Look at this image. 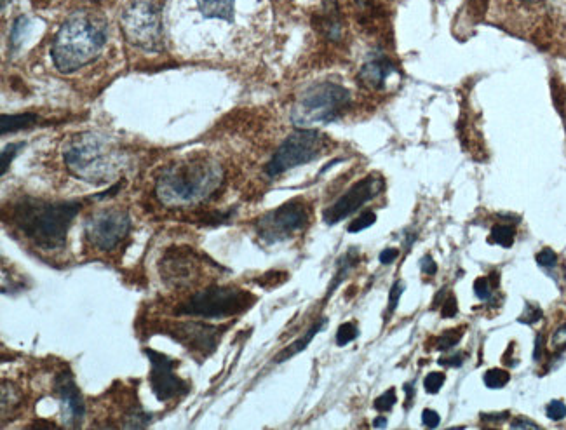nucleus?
<instances>
[{"label":"nucleus","instance_id":"obj_1","mask_svg":"<svg viewBox=\"0 0 566 430\" xmlns=\"http://www.w3.org/2000/svg\"><path fill=\"white\" fill-rule=\"evenodd\" d=\"M222 183L223 169L218 161L194 155L164 169L155 182V194L166 206H192L209 199Z\"/></svg>","mask_w":566,"mask_h":430},{"label":"nucleus","instance_id":"obj_2","mask_svg":"<svg viewBox=\"0 0 566 430\" xmlns=\"http://www.w3.org/2000/svg\"><path fill=\"white\" fill-rule=\"evenodd\" d=\"M82 204L79 201H41L27 197L13 208V222L37 248L54 251L65 246L68 229Z\"/></svg>","mask_w":566,"mask_h":430},{"label":"nucleus","instance_id":"obj_3","mask_svg":"<svg viewBox=\"0 0 566 430\" xmlns=\"http://www.w3.org/2000/svg\"><path fill=\"white\" fill-rule=\"evenodd\" d=\"M107 42V23L91 13L74 14L61 25L51 46L54 67L72 74L98 58Z\"/></svg>","mask_w":566,"mask_h":430},{"label":"nucleus","instance_id":"obj_4","mask_svg":"<svg viewBox=\"0 0 566 430\" xmlns=\"http://www.w3.org/2000/svg\"><path fill=\"white\" fill-rule=\"evenodd\" d=\"M63 159L75 178L88 183H108L119 176L126 164L122 148L96 133L75 136L67 143Z\"/></svg>","mask_w":566,"mask_h":430},{"label":"nucleus","instance_id":"obj_5","mask_svg":"<svg viewBox=\"0 0 566 430\" xmlns=\"http://www.w3.org/2000/svg\"><path fill=\"white\" fill-rule=\"evenodd\" d=\"M351 107V93L333 82L305 89L291 108L290 119L298 129H316L335 122Z\"/></svg>","mask_w":566,"mask_h":430},{"label":"nucleus","instance_id":"obj_6","mask_svg":"<svg viewBox=\"0 0 566 430\" xmlns=\"http://www.w3.org/2000/svg\"><path fill=\"white\" fill-rule=\"evenodd\" d=\"M162 6L159 0H129L121 14L124 37L147 53L162 49Z\"/></svg>","mask_w":566,"mask_h":430},{"label":"nucleus","instance_id":"obj_7","mask_svg":"<svg viewBox=\"0 0 566 430\" xmlns=\"http://www.w3.org/2000/svg\"><path fill=\"white\" fill-rule=\"evenodd\" d=\"M255 303V296L243 289L232 286H209L190 296L189 302L178 309L182 316L204 317V319H223L241 314Z\"/></svg>","mask_w":566,"mask_h":430},{"label":"nucleus","instance_id":"obj_8","mask_svg":"<svg viewBox=\"0 0 566 430\" xmlns=\"http://www.w3.org/2000/svg\"><path fill=\"white\" fill-rule=\"evenodd\" d=\"M326 147L328 140L316 129H297L277 148L276 154L265 168V173L270 178L281 176L290 169L314 161L323 154Z\"/></svg>","mask_w":566,"mask_h":430},{"label":"nucleus","instance_id":"obj_9","mask_svg":"<svg viewBox=\"0 0 566 430\" xmlns=\"http://www.w3.org/2000/svg\"><path fill=\"white\" fill-rule=\"evenodd\" d=\"M307 222H309V211L305 208L304 202H286L281 208L270 211L258 220L257 234L263 242L276 244L304 230Z\"/></svg>","mask_w":566,"mask_h":430},{"label":"nucleus","instance_id":"obj_10","mask_svg":"<svg viewBox=\"0 0 566 430\" xmlns=\"http://www.w3.org/2000/svg\"><path fill=\"white\" fill-rule=\"evenodd\" d=\"M86 237L100 251H112L121 244L131 230V218L128 211L108 208L98 211L86 222Z\"/></svg>","mask_w":566,"mask_h":430},{"label":"nucleus","instance_id":"obj_11","mask_svg":"<svg viewBox=\"0 0 566 430\" xmlns=\"http://www.w3.org/2000/svg\"><path fill=\"white\" fill-rule=\"evenodd\" d=\"M143 352L149 357L150 368H152L149 377L150 387L161 403L189 394V383L175 373L178 361L157 350L145 349Z\"/></svg>","mask_w":566,"mask_h":430},{"label":"nucleus","instance_id":"obj_12","mask_svg":"<svg viewBox=\"0 0 566 430\" xmlns=\"http://www.w3.org/2000/svg\"><path fill=\"white\" fill-rule=\"evenodd\" d=\"M385 189V182L382 176L368 175L354 187L347 190L333 206L324 211V222L328 225H337L338 222L345 220L347 216L356 213L359 208H363L366 202L373 201L378 194H382Z\"/></svg>","mask_w":566,"mask_h":430},{"label":"nucleus","instance_id":"obj_13","mask_svg":"<svg viewBox=\"0 0 566 430\" xmlns=\"http://www.w3.org/2000/svg\"><path fill=\"white\" fill-rule=\"evenodd\" d=\"M227 330V326H213L201 321H187L176 324L173 331H169L176 342L182 343L185 349L192 350L201 356H209L215 352L220 338Z\"/></svg>","mask_w":566,"mask_h":430},{"label":"nucleus","instance_id":"obj_14","mask_svg":"<svg viewBox=\"0 0 566 430\" xmlns=\"http://www.w3.org/2000/svg\"><path fill=\"white\" fill-rule=\"evenodd\" d=\"M161 276L164 283L173 288L190 286L199 277V260L192 249H169L161 260Z\"/></svg>","mask_w":566,"mask_h":430},{"label":"nucleus","instance_id":"obj_15","mask_svg":"<svg viewBox=\"0 0 566 430\" xmlns=\"http://www.w3.org/2000/svg\"><path fill=\"white\" fill-rule=\"evenodd\" d=\"M54 392L60 399L61 417L67 427H81L84 415H86V404L82 399L81 390L77 387L72 373L63 371L54 380Z\"/></svg>","mask_w":566,"mask_h":430},{"label":"nucleus","instance_id":"obj_16","mask_svg":"<svg viewBox=\"0 0 566 430\" xmlns=\"http://www.w3.org/2000/svg\"><path fill=\"white\" fill-rule=\"evenodd\" d=\"M556 0H506L507 13L521 23L549 20V11Z\"/></svg>","mask_w":566,"mask_h":430},{"label":"nucleus","instance_id":"obj_17","mask_svg":"<svg viewBox=\"0 0 566 430\" xmlns=\"http://www.w3.org/2000/svg\"><path fill=\"white\" fill-rule=\"evenodd\" d=\"M394 72H396V68L391 61L384 56H378V58H371L370 61L364 63L359 70L358 79L366 88L382 89Z\"/></svg>","mask_w":566,"mask_h":430},{"label":"nucleus","instance_id":"obj_18","mask_svg":"<svg viewBox=\"0 0 566 430\" xmlns=\"http://www.w3.org/2000/svg\"><path fill=\"white\" fill-rule=\"evenodd\" d=\"M316 27L328 41L337 42L342 39L344 21H342V13H340L335 0L324 2L323 9L317 14Z\"/></svg>","mask_w":566,"mask_h":430},{"label":"nucleus","instance_id":"obj_19","mask_svg":"<svg viewBox=\"0 0 566 430\" xmlns=\"http://www.w3.org/2000/svg\"><path fill=\"white\" fill-rule=\"evenodd\" d=\"M234 4L236 0H196L197 9L206 20H234Z\"/></svg>","mask_w":566,"mask_h":430},{"label":"nucleus","instance_id":"obj_20","mask_svg":"<svg viewBox=\"0 0 566 430\" xmlns=\"http://www.w3.org/2000/svg\"><path fill=\"white\" fill-rule=\"evenodd\" d=\"M41 122V117L32 112H25V114H2L0 117V133L7 135V133H16L21 129L34 128Z\"/></svg>","mask_w":566,"mask_h":430},{"label":"nucleus","instance_id":"obj_21","mask_svg":"<svg viewBox=\"0 0 566 430\" xmlns=\"http://www.w3.org/2000/svg\"><path fill=\"white\" fill-rule=\"evenodd\" d=\"M324 324H326V319H319L302 338H298L297 342H293L290 347H286V349L274 359V363H284V361H288L291 357L297 356L300 352H304V350L309 347V343L314 340V336H316L319 331L323 330Z\"/></svg>","mask_w":566,"mask_h":430},{"label":"nucleus","instance_id":"obj_22","mask_svg":"<svg viewBox=\"0 0 566 430\" xmlns=\"http://www.w3.org/2000/svg\"><path fill=\"white\" fill-rule=\"evenodd\" d=\"M358 263L359 255L358 253H356V249H351V251H349V253H347V255H345L342 260H340V263H338L337 276H335V281H333L330 289H328V296H330L331 293H333V291L338 288V284L344 281V277L347 276V274H349V272H351V270L354 269V267H356Z\"/></svg>","mask_w":566,"mask_h":430},{"label":"nucleus","instance_id":"obj_23","mask_svg":"<svg viewBox=\"0 0 566 430\" xmlns=\"http://www.w3.org/2000/svg\"><path fill=\"white\" fill-rule=\"evenodd\" d=\"M514 237H516V230L511 225H495L492 229L490 242L500 244L502 248H511L514 244Z\"/></svg>","mask_w":566,"mask_h":430},{"label":"nucleus","instance_id":"obj_24","mask_svg":"<svg viewBox=\"0 0 566 430\" xmlns=\"http://www.w3.org/2000/svg\"><path fill=\"white\" fill-rule=\"evenodd\" d=\"M149 425L150 415H147L140 406H136V410L133 408V410L129 411L128 415H126L122 427H124V429H145V427H149Z\"/></svg>","mask_w":566,"mask_h":430},{"label":"nucleus","instance_id":"obj_25","mask_svg":"<svg viewBox=\"0 0 566 430\" xmlns=\"http://www.w3.org/2000/svg\"><path fill=\"white\" fill-rule=\"evenodd\" d=\"M509 380H511L509 373L506 370H500V368L485 373V385L488 389H502V387H506Z\"/></svg>","mask_w":566,"mask_h":430},{"label":"nucleus","instance_id":"obj_26","mask_svg":"<svg viewBox=\"0 0 566 430\" xmlns=\"http://www.w3.org/2000/svg\"><path fill=\"white\" fill-rule=\"evenodd\" d=\"M359 335L358 324L356 323H344L337 331V345L338 347H345L349 343L354 342Z\"/></svg>","mask_w":566,"mask_h":430},{"label":"nucleus","instance_id":"obj_27","mask_svg":"<svg viewBox=\"0 0 566 430\" xmlns=\"http://www.w3.org/2000/svg\"><path fill=\"white\" fill-rule=\"evenodd\" d=\"M18 404H20L18 390L14 389L11 383H2V411H6L7 406H9V411L18 408Z\"/></svg>","mask_w":566,"mask_h":430},{"label":"nucleus","instance_id":"obj_28","mask_svg":"<svg viewBox=\"0 0 566 430\" xmlns=\"http://www.w3.org/2000/svg\"><path fill=\"white\" fill-rule=\"evenodd\" d=\"M375 222H377V215H375L373 211H364L363 215L358 216V218L349 225V232H351V234H358V232L370 229L371 225H375Z\"/></svg>","mask_w":566,"mask_h":430},{"label":"nucleus","instance_id":"obj_29","mask_svg":"<svg viewBox=\"0 0 566 430\" xmlns=\"http://www.w3.org/2000/svg\"><path fill=\"white\" fill-rule=\"evenodd\" d=\"M460 338H462V330L446 331L436 340V347L438 350L453 349L460 342Z\"/></svg>","mask_w":566,"mask_h":430},{"label":"nucleus","instance_id":"obj_30","mask_svg":"<svg viewBox=\"0 0 566 430\" xmlns=\"http://www.w3.org/2000/svg\"><path fill=\"white\" fill-rule=\"evenodd\" d=\"M398 403V396H396V390L389 389L387 392H384L382 396L377 397L375 399V410L378 411H391L394 408V404Z\"/></svg>","mask_w":566,"mask_h":430},{"label":"nucleus","instance_id":"obj_31","mask_svg":"<svg viewBox=\"0 0 566 430\" xmlns=\"http://www.w3.org/2000/svg\"><path fill=\"white\" fill-rule=\"evenodd\" d=\"M25 147L23 143H11V145H7L4 150H2V175H6L7 169L11 166V162H13L14 157L18 155L21 148Z\"/></svg>","mask_w":566,"mask_h":430},{"label":"nucleus","instance_id":"obj_32","mask_svg":"<svg viewBox=\"0 0 566 430\" xmlns=\"http://www.w3.org/2000/svg\"><path fill=\"white\" fill-rule=\"evenodd\" d=\"M474 293H476L479 300H490L493 295L490 279H486V277H479V279H476V283H474Z\"/></svg>","mask_w":566,"mask_h":430},{"label":"nucleus","instance_id":"obj_33","mask_svg":"<svg viewBox=\"0 0 566 430\" xmlns=\"http://www.w3.org/2000/svg\"><path fill=\"white\" fill-rule=\"evenodd\" d=\"M27 27V18H20V20H16V23L13 25V30H11V37H9V42H11V46H13V48L20 46V42L23 41V32L27 30Z\"/></svg>","mask_w":566,"mask_h":430},{"label":"nucleus","instance_id":"obj_34","mask_svg":"<svg viewBox=\"0 0 566 430\" xmlns=\"http://www.w3.org/2000/svg\"><path fill=\"white\" fill-rule=\"evenodd\" d=\"M445 383V375L443 373H431L427 375L424 380V387L429 394H438L439 389L443 387Z\"/></svg>","mask_w":566,"mask_h":430},{"label":"nucleus","instance_id":"obj_35","mask_svg":"<svg viewBox=\"0 0 566 430\" xmlns=\"http://www.w3.org/2000/svg\"><path fill=\"white\" fill-rule=\"evenodd\" d=\"M546 413L554 422H560L566 417V404L563 401H553L547 404Z\"/></svg>","mask_w":566,"mask_h":430},{"label":"nucleus","instance_id":"obj_36","mask_svg":"<svg viewBox=\"0 0 566 430\" xmlns=\"http://www.w3.org/2000/svg\"><path fill=\"white\" fill-rule=\"evenodd\" d=\"M403 291H405V284L401 281L392 284L391 293H389V314H392L398 307L399 298L403 295Z\"/></svg>","mask_w":566,"mask_h":430},{"label":"nucleus","instance_id":"obj_37","mask_svg":"<svg viewBox=\"0 0 566 430\" xmlns=\"http://www.w3.org/2000/svg\"><path fill=\"white\" fill-rule=\"evenodd\" d=\"M537 263H539L540 267L551 269L558 263V256H556L553 249H542L539 255H537Z\"/></svg>","mask_w":566,"mask_h":430},{"label":"nucleus","instance_id":"obj_38","mask_svg":"<svg viewBox=\"0 0 566 430\" xmlns=\"http://www.w3.org/2000/svg\"><path fill=\"white\" fill-rule=\"evenodd\" d=\"M542 319V310L539 307H533V305H528L525 309V314L519 317V323L533 324L537 323Z\"/></svg>","mask_w":566,"mask_h":430},{"label":"nucleus","instance_id":"obj_39","mask_svg":"<svg viewBox=\"0 0 566 430\" xmlns=\"http://www.w3.org/2000/svg\"><path fill=\"white\" fill-rule=\"evenodd\" d=\"M422 422H424L425 427L436 429L439 422H441V418H439L438 413L434 410H424V413H422Z\"/></svg>","mask_w":566,"mask_h":430},{"label":"nucleus","instance_id":"obj_40","mask_svg":"<svg viewBox=\"0 0 566 430\" xmlns=\"http://www.w3.org/2000/svg\"><path fill=\"white\" fill-rule=\"evenodd\" d=\"M457 312H459V305H457V300H455V296H448V300H445L443 303V317H455L457 316Z\"/></svg>","mask_w":566,"mask_h":430},{"label":"nucleus","instance_id":"obj_41","mask_svg":"<svg viewBox=\"0 0 566 430\" xmlns=\"http://www.w3.org/2000/svg\"><path fill=\"white\" fill-rule=\"evenodd\" d=\"M420 269L424 272L425 276H434L438 272V267H436V262L432 260L431 256H424L420 260Z\"/></svg>","mask_w":566,"mask_h":430},{"label":"nucleus","instance_id":"obj_42","mask_svg":"<svg viewBox=\"0 0 566 430\" xmlns=\"http://www.w3.org/2000/svg\"><path fill=\"white\" fill-rule=\"evenodd\" d=\"M398 256V249H384V251L380 253V256H378V260H380V263H382V265H391V263L394 262V260H396Z\"/></svg>","mask_w":566,"mask_h":430},{"label":"nucleus","instance_id":"obj_43","mask_svg":"<svg viewBox=\"0 0 566 430\" xmlns=\"http://www.w3.org/2000/svg\"><path fill=\"white\" fill-rule=\"evenodd\" d=\"M554 349H565L566 347V324L561 326L560 330L556 331L553 336Z\"/></svg>","mask_w":566,"mask_h":430},{"label":"nucleus","instance_id":"obj_44","mask_svg":"<svg viewBox=\"0 0 566 430\" xmlns=\"http://www.w3.org/2000/svg\"><path fill=\"white\" fill-rule=\"evenodd\" d=\"M511 427H513V429H540L539 425L533 424L528 418H518V420H514Z\"/></svg>","mask_w":566,"mask_h":430},{"label":"nucleus","instance_id":"obj_45","mask_svg":"<svg viewBox=\"0 0 566 430\" xmlns=\"http://www.w3.org/2000/svg\"><path fill=\"white\" fill-rule=\"evenodd\" d=\"M439 364H443V366H462L464 364V356L457 354V356L453 357H443Z\"/></svg>","mask_w":566,"mask_h":430},{"label":"nucleus","instance_id":"obj_46","mask_svg":"<svg viewBox=\"0 0 566 430\" xmlns=\"http://www.w3.org/2000/svg\"><path fill=\"white\" fill-rule=\"evenodd\" d=\"M385 425H387V418L384 417H378L377 420L373 422V427H375V429H382Z\"/></svg>","mask_w":566,"mask_h":430}]
</instances>
